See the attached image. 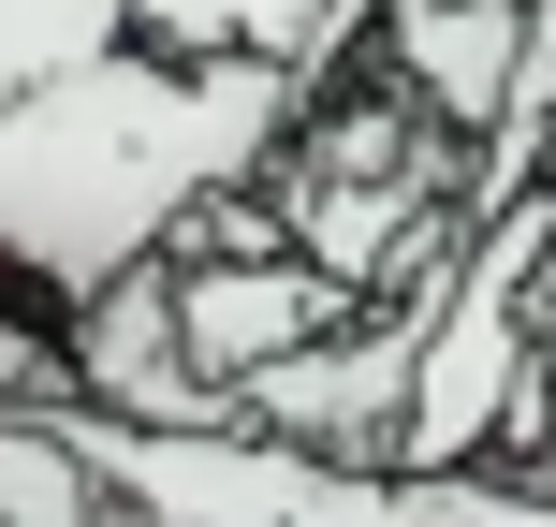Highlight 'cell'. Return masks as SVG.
Listing matches in <instances>:
<instances>
[{
	"mask_svg": "<svg viewBox=\"0 0 556 527\" xmlns=\"http://www.w3.org/2000/svg\"><path fill=\"white\" fill-rule=\"evenodd\" d=\"M528 45H542V0H381L366 29V74H395L440 133H498L513 88H528Z\"/></svg>",
	"mask_w": 556,
	"mask_h": 527,
	"instance_id": "cell-2",
	"label": "cell"
},
{
	"mask_svg": "<svg viewBox=\"0 0 556 527\" xmlns=\"http://www.w3.org/2000/svg\"><path fill=\"white\" fill-rule=\"evenodd\" d=\"M59 352H74V396H88V411H117V425H250V411L191 366V337H176V264L88 293Z\"/></svg>",
	"mask_w": 556,
	"mask_h": 527,
	"instance_id": "cell-3",
	"label": "cell"
},
{
	"mask_svg": "<svg viewBox=\"0 0 556 527\" xmlns=\"http://www.w3.org/2000/svg\"><path fill=\"white\" fill-rule=\"evenodd\" d=\"M323 103L307 59H88V74L0 103V308L74 337L88 293L176 264L205 205L264 191L293 117Z\"/></svg>",
	"mask_w": 556,
	"mask_h": 527,
	"instance_id": "cell-1",
	"label": "cell"
},
{
	"mask_svg": "<svg viewBox=\"0 0 556 527\" xmlns=\"http://www.w3.org/2000/svg\"><path fill=\"white\" fill-rule=\"evenodd\" d=\"M117 45H132V0H0V103L88 74V59H117Z\"/></svg>",
	"mask_w": 556,
	"mask_h": 527,
	"instance_id": "cell-4",
	"label": "cell"
},
{
	"mask_svg": "<svg viewBox=\"0 0 556 527\" xmlns=\"http://www.w3.org/2000/svg\"><path fill=\"white\" fill-rule=\"evenodd\" d=\"M542 176H556V162H542Z\"/></svg>",
	"mask_w": 556,
	"mask_h": 527,
	"instance_id": "cell-5",
	"label": "cell"
}]
</instances>
